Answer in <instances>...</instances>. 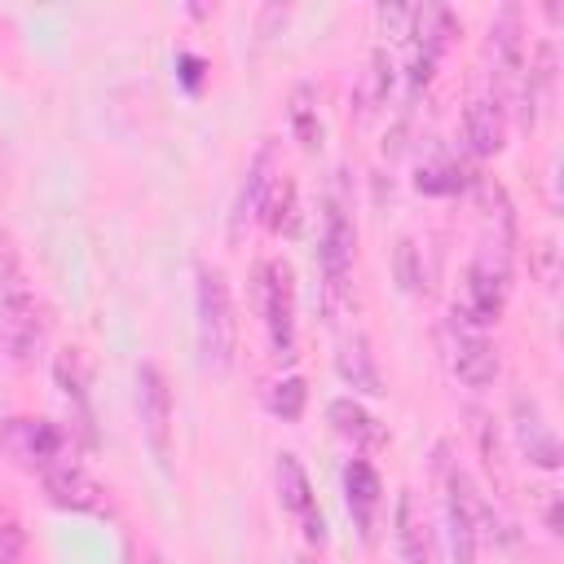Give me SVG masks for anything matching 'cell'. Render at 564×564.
<instances>
[{
  "label": "cell",
  "mask_w": 564,
  "mask_h": 564,
  "mask_svg": "<svg viewBox=\"0 0 564 564\" xmlns=\"http://www.w3.org/2000/svg\"><path fill=\"white\" fill-rule=\"evenodd\" d=\"M410 35H414V48L419 53H427V57L441 62V53L449 48V40L458 35V18L445 4H423L410 18Z\"/></svg>",
  "instance_id": "obj_20"
},
{
  "label": "cell",
  "mask_w": 564,
  "mask_h": 564,
  "mask_svg": "<svg viewBox=\"0 0 564 564\" xmlns=\"http://www.w3.org/2000/svg\"><path fill=\"white\" fill-rule=\"evenodd\" d=\"M273 480H278V502L282 511H291L300 524H304V538L313 546H326V520L317 511V494H313V480L304 471V463L295 454H278L273 463Z\"/></svg>",
  "instance_id": "obj_8"
},
{
  "label": "cell",
  "mask_w": 564,
  "mask_h": 564,
  "mask_svg": "<svg viewBox=\"0 0 564 564\" xmlns=\"http://www.w3.org/2000/svg\"><path fill=\"white\" fill-rule=\"evenodd\" d=\"M260 313L269 330L273 357H295V273L286 260H264L260 264Z\"/></svg>",
  "instance_id": "obj_5"
},
{
  "label": "cell",
  "mask_w": 564,
  "mask_h": 564,
  "mask_svg": "<svg viewBox=\"0 0 564 564\" xmlns=\"http://www.w3.org/2000/svg\"><path fill=\"white\" fill-rule=\"evenodd\" d=\"M40 480H44L48 502L62 507V511H97V507H101V485H97L70 454H62L57 463H48V467L40 471Z\"/></svg>",
  "instance_id": "obj_12"
},
{
  "label": "cell",
  "mask_w": 564,
  "mask_h": 564,
  "mask_svg": "<svg viewBox=\"0 0 564 564\" xmlns=\"http://www.w3.org/2000/svg\"><path fill=\"white\" fill-rule=\"evenodd\" d=\"M392 538H397V551L405 564H436V538H432V524L419 507V498L405 489L392 507Z\"/></svg>",
  "instance_id": "obj_13"
},
{
  "label": "cell",
  "mask_w": 564,
  "mask_h": 564,
  "mask_svg": "<svg viewBox=\"0 0 564 564\" xmlns=\"http://www.w3.org/2000/svg\"><path fill=\"white\" fill-rule=\"evenodd\" d=\"M414 185L423 189V194H458L463 189V167H458V159H449V154H427L423 163H419V172H414Z\"/></svg>",
  "instance_id": "obj_23"
},
{
  "label": "cell",
  "mask_w": 564,
  "mask_h": 564,
  "mask_svg": "<svg viewBox=\"0 0 564 564\" xmlns=\"http://www.w3.org/2000/svg\"><path fill=\"white\" fill-rule=\"evenodd\" d=\"M132 388H137V419H141L145 445L159 458V467H167L172 463V388H167V375L154 361H141L132 375Z\"/></svg>",
  "instance_id": "obj_6"
},
{
  "label": "cell",
  "mask_w": 564,
  "mask_h": 564,
  "mask_svg": "<svg viewBox=\"0 0 564 564\" xmlns=\"http://www.w3.org/2000/svg\"><path fill=\"white\" fill-rule=\"evenodd\" d=\"M22 560H26V533L9 511H0V564H22Z\"/></svg>",
  "instance_id": "obj_28"
},
{
  "label": "cell",
  "mask_w": 564,
  "mask_h": 564,
  "mask_svg": "<svg viewBox=\"0 0 564 564\" xmlns=\"http://www.w3.org/2000/svg\"><path fill=\"white\" fill-rule=\"evenodd\" d=\"M436 476H441V507H445V538L454 564H476V498L463 476V467L449 458L445 445H436Z\"/></svg>",
  "instance_id": "obj_3"
},
{
  "label": "cell",
  "mask_w": 564,
  "mask_h": 564,
  "mask_svg": "<svg viewBox=\"0 0 564 564\" xmlns=\"http://www.w3.org/2000/svg\"><path fill=\"white\" fill-rule=\"evenodd\" d=\"M489 75H498L502 84H516L524 75V35H520V9L507 4L494 26H489Z\"/></svg>",
  "instance_id": "obj_15"
},
{
  "label": "cell",
  "mask_w": 564,
  "mask_h": 564,
  "mask_svg": "<svg viewBox=\"0 0 564 564\" xmlns=\"http://www.w3.org/2000/svg\"><path fill=\"white\" fill-rule=\"evenodd\" d=\"M352 247H357L352 216H348V207H344L339 198H330V203H326V220H322V247H317V260H322V282H326L330 304H344V300H348Z\"/></svg>",
  "instance_id": "obj_7"
},
{
  "label": "cell",
  "mask_w": 564,
  "mask_h": 564,
  "mask_svg": "<svg viewBox=\"0 0 564 564\" xmlns=\"http://www.w3.org/2000/svg\"><path fill=\"white\" fill-rule=\"evenodd\" d=\"M507 278H511V251L502 247H480L476 260L467 264V282H463V300H454V317L458 326H471V330H485L502 317V304H507Z\"/></svg>",
  "instance_id": "obj_2"
},
{
  "label": "cell",
  "mask_w": 564,
  "mask_h": 564,
  "mask_svg": "<svg viewBox=\"0 0 564 564\" xmlns=\"http://www.w3.org/2000/svg\"><path fill=\"white\" fill-rule=\"evenodd\" d=\"M0 335H4V348H9L13 366H31L40 357V348H44L40 304H35L31 286L18 273L0 282Z\"/></svg>",
  "instance_id": "obj_4"
},
{
  "label": "cell",
  "mask_w": 564,
  "mask_h": 564,
  "mask_svg": "<svg viewBox=\"0 0 564 564\" xmlns=\"http://www.w3.org/2000/svg\"><path fill=\"white\" fill-rule=\"evenodd\" d=\"M53 370H57V388H62V397H66V401H70V410H75V423H79V427H84V436L93 441V410H88V383H84L79 357L62 352Z\"/></svg>",
  "instance_id": "obj_22"
},
{
  "label": "cell",
  "mask_w": 564,
  "mask_h": 564,
  "mask_svg": "<svg viewBox=\"0 0 564 564\" xmlns=\"http://www.w3.org/2000/svg\"><path fill=\"white\" fill-rule=\"evenodd\" d=\"M326 419H330L335 436H344L352 449H375V445H383V427H379L375 414H370L361 401H352V397H335V401L326 405Z\"/></svg>",
  "instance_id": "obj_18"
},
{
  "label": "cell",
  "mask_w": 564,
  "mask_h": 564,
  "mask_svg": "<svg viewBox=\"0 0 564 564\" xmlns=\"http://www.w3.org/2000/svg\"><path fill=\"white\" fill-rule=\"evenodd\" d=\"M335 370L339 379L352 388V392H366V397H379L383 392V379H379V366H375V352L366 344V335H348L335 352Z\"/></svg>",
  "instance_id": "obj_19"
},
{
  "label": "cell",
  "mask_w": 564,
  "mask_h": 564,
  "mask_svg": "<svg viewBox=\"0 0 564 564\" xmlns=\"http://www.w3.org/2000/svg\"><path fill=\"white\" fill-rule=\"evenodd\" d=\"M260 216H264V225H269L273 234L295 229V185H291V181H282V172H278V181H273V189H269V198H264Z\"/></svg>",
  "instance_id": "obj_24"
},
{
  "label": "cell",
  "mask_w": 564,
  "mask_h": 564,
  "mask_svg": "<svg viewBox=\"0 0 564 564\" xmlns=\"http://www.w3.org/2000/svg\"><path fill=\"white\" fill-rule=\"evenodd\" d=\"M546 529H551V533H560V502H551V507H546Z\"/></svg>",
  "instance_id": "obj_30"
},
{
  "label": "cell",
  "mask_w": 564,
  "mask_h": 564,
  "mask_svg": "<svg viewBox=\"0 0 564 564\" xmlns=\"http://www.w3.org/2000/svg\"><path fill=\"white\" fill-rule=\"evenodd\" d=\"M507 137V119H502V101L498 97H476L463 110V141L476 159H494L502 150Z\"/></svg>",
  "instance_id": "obj_16"
},
{
  "label": "cell",
  "mask_w": 564,
  "mask_h": 564,
  "mask_svg": "<svg viewBox=\"0 0 564 564\" xmlns=\"http://www.w3.org/2000/svg\"><path fill=\"white\" fill-rule=\"evenodd\" d=\"M128 564H154V555H150V551H137V546H128Z\"/></svg>",
  "instance_id": "obj_31"
},
{
  "label": "cell",
  "mask_w": 564,
  "mask_h": 564,
  "mask_svg": "<svg viewBox=\"0 0 564 564\" xmlns=\"http://www.w3.org/2000/svg\"><path fill=\"white\" fill-rule=\"evenodd\" d=\"M511 432H516L520 454L533 467H542V471H555L560 467V458H564L560 436L551 432V423H546V414H542V405L533 397H516L511 401Z\"/></svg>",
  "instance_id": "obj_9"
},
{
  "label": "cell",
  "mask_w": 564,
  "mask_h": 564,
  "mask_svg": "<svg viewBox=\"0 0 564 564\" xmlns=\"http://www.w3.org/2000/svg\"><path fill=\"white\" fill-rule=\"evenodd\" d=\"M286 119H291V132H295V141L304 150H317L322 145V115H317V88L313 84H295L291 88Z\"/></svg>",
  "instance_id": "obj_21"
},
{
  "label": "cell",
  "mask_w": 564,
  "mask_h": 564,
  "mask_svg": "<svg viewBox=\"0 0 564 564\" xmlns=\"http://www.w3.org/2000/svg\"><path fill=\"white\" fill-rule=\"evenodd\" d=\"M449 370L467 388H489L498 379V352L480 330L449 322Z\"/></svg>",
  "instance_id": "obj_11"
},
{
  "label": "cell",
  "mask_w": 564,
  "mask_h": 564,
  "mask_svg": "<svg viewBox=\"0 0 564 564\" xmlns=\"http://www.w3.org/2000/svg\"><path fill=\"white\" fill-rule=\"evenodd\" d=\"M273 181H278V145H273V141H264V145L256 150V159L247 163V181H242L238 203H234V229H242L247 220H256V216H260V207H264V198H269Z\"/></svg>",
  "instance_id": "obj_17"
},
{
  "label": "cell",
  "mask_w": 564,
  "mask_h": 564,
  "mask_svg": "<svg viewBox=\"0 0 564 564\" xmlns=\"http://www.w3.org/2000/svg\"><path fill=\"white\" fill-rule=\"evenodd\" d=\"M392 264H397V282H401V291H423V251H419V242L414 238H401L397 242V256H392Z\"/></svg>",
  "instance_id": "obj_26"
},
{
  "label": "cell",
  "mask_w": 564,
  "mask_h": 564,
  "mask_svg": "<svg viewBox=\"0 0 564 564\" xmlns=\"http://www.w3.org/2000/svg\"><path fill=\"white\" fill-rule=\"evenodd\" d=\"M269 410H273L278 419H286V423H295V419L304 414V379H300V375L278 379V383H273V397H269Z\"/></svg>",
  "instance_id": "obj_27"
},
{
  "label": "cell",
  "mask_w": 564,
  "mask_h": 564,
  "mask_svg": "<svg viewBox=\"0 0 564 564\" xmlns=\"http://www.w3.org/2000/svg\"><path fill=\"white\" fill-rule=\"evenodd\" d=\"M4 449L22 467L44 471L48 463H57L66 454V436H62V427H53L44 419H9L4 423Z\"/></svg>",
  "instance_id": "obj_10"
},
{
  "label": "cell",
  "mask_w": 564,
  "mask_h": 564,
  "mask_svg": "<svg viewBox=\"0 0 564 564\" xmlns=\"http://www.w3.org/2000/svg\"><path fill=\"white\" fill-rule=\"evenodd\" d=\"M388 97H392V62L383 48H375L370 70L361 79V101H366V110H379V106H388Z\"/></svg>",
  "instance_id": "obj_25"
},
{
  "label": "cell",
  "mask_w": 564,
  "mask_h": 564,
  "mask_svg": "<svg viewBox=\"0 0 564 564\" xmlns=\"http://www.w3.org/2000/svg\"><path fill=\"white\" fill-rule=\"evenodd\" d=\"M194 313H198V352L216 375H225L234 366V348H238V317H234L229 278L220 269H212V264L198 269Z\"/></svg>",
  "instance_id": "obj_1"
},
{
  "label": "cell",
  "mask_w": 564,
  "mask_h": 564,
  "mask_svg": "<svg viewBox=\"0 0 564 564\" xmlns=\"http://www.w3.org/2000/svg\"><path fill=\"white\" fill-rule=\"evenodd\" d=\"M344 502H348V516L361 529V538L375 542V516H379V502H383V485H379V471L366 458H348V467H344Z\"/></svg>",
  "instance_id": "obj_14"
},
{
  "label": "cell",
  "mask_w": 564,
  "mask_h": 564,
  "mask_svg": "<svg viewBox=\"0 0 564 564\" xmlns=\"http://www.w3.org/2000/svg\"><path fill=\"white\" fill-rule=\"evenodd\" d=\"M410 18H414V9H401V4H383L379 9V26L392 31V35H410Z\"/></svg>",
  "instance_id": "obj_29"
}]
</instances>
